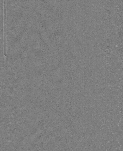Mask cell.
Returning <instances> with one entry per match:
<instances>
[{"label": "cell", "instance_id": "cell-1", "mask_svg": "<svg viewBox=\"0 0 123 151\" xmlns=\"http://www.w3.org/2000/svg\"><path fill=\"white\" fill-rule=\"evenodd\" d=\"M4 54L7 55L6 53V6L5 1L4 0Z\"/></svg>", "mask_w": 123, "mask_h": 151}]
</instances>
